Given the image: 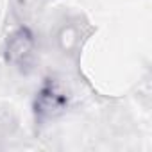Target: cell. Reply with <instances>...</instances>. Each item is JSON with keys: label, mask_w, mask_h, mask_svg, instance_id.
<instances>
[{"label": "cell", "mask_w": 152, "mask_h": 152, "mask_svg": "<svg viewBox=\"0 0 152 152\" xmlns=\"http://www.w3.org/2000/svg\"><path fill=\"white\" fill-rule=\"evenodd\" d=\"M68 91L59 81L48 79L43 88L38 91V97L34 100V113L38 120H54L59 115H63L68 107Z\"/></svg>", "instance_id": "obj_1"}, {"label": "cell", "mask_w": 152, "mask_h": 152, "mask_svg": "<svg viewBox=\"0 0 152 152\" xmlns=\"http://www.w3.org/2000/svg\"><path fill=\"white\" fill-rule=\"evenodd\" d=\"M6 59L20 68V70H29L34 63V38L29 29H18L15 31L6 45Z\"/></svg>", "instance_id": "obj_2"}]
</instances>
